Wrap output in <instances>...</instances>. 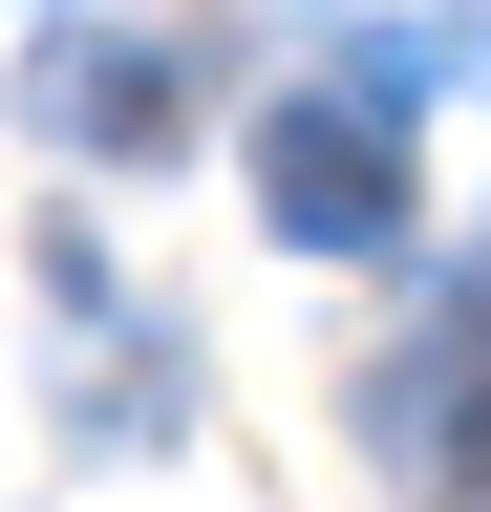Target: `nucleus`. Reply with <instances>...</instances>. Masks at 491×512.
Masks as SVG:
<instances>
[{
  "mask_svg": "<svg viewBox=\"0 0 491 512\" xmlns=\"http://www.w3.org/2000/svg\"><path fill=\"white\" fill-rule=\"evenodd\" d=\"M278 214L299 235H385V150L363 128H278Z\"/></svg>",
  "mask_w": 491,
  "mask_h": 512,
  "instance_id": "1",
  "label": "nucleus"
}]
</instances>
